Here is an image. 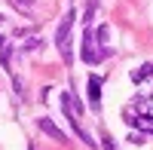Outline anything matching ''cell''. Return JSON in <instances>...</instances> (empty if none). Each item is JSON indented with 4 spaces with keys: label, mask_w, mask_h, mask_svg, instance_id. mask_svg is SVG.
Returning a JSON list of instances; mask_svg holds the SVG:
<instances>
[{
    "label": "cell",
    "mask_w": 153,
    "mask_h": 150,
    "mask_svg": "<svg viewBox=\"0 0 153 150\" xmlns=\"http://www.w3.org/2000/svg\"><path fill=\"white\" fill-rule=\"evenodd\" d=\"M107 37H110V28H107V25H101V28L95 31V40H98V46H101V49H104V43H107Z\"/></svg>",
    "instance_id": "7"
},
{
    "label": "cell",
    "mask_w": 153,
    "mask_h": 150,
    "mask_svg": "<svg viewBox=\"0 0 153 150\" xmlns=\"http://www.w3.org/2000/svg\"><path fill=\"white\" fill-rule=\"evenodd\" d=\"M74 19H76L74 9L65 12V19H61L58 31H55V46H58L61 58H65V65H71V61H74V52H71V28H74Z\"/></svg>",
    "instance_id": "1"
},
{
    "label": "cell",
    "mask_w": 153,
    "mask_h": 150,
    "mask_svg": "<svg viewBox=\"0 0 153 150\" xmlns=\"http://www.w3.org/2000/svg\"><path fill=\"white\" fill-rule=\"evenodd\" d=\"M86 89H89V104L98 110V107H101V77H98V74H92V77H89Z\"/></svg>",
    "instance_id": "3"
},
{
    "label": "cell",
    "mask_w": 153,
    "mask_h": 150,
    "mask_svg": "<svg viewBox=\"0 0 153 150\" xmlns=\"http://www.w3.org/2000/svg\"><path fill=\"white\" fill-rule=\"evenodd\" d=\"M101 147H104V150H117V144H113V138H110L107 132L101 135Z\"/></svg>",
    "instance_id": "10"
},
{
    "label": "cell",
    "mask_w": 153,
    "mask_h": 150,
    "mask_svg": "<svg viewBox=\"0 0 153 150\" xmlns=\"http://www.w3.org/2000/svg\"><path fill=\"white\" fill-rule=\"evenodd\" d=\"M3 43H6V40H3V37H0V46H3Z\"/></svg>",
    "instance_id": "14"
},
{
    "label": "cell",
    "mask_w": 153,
    "mask_h": 150,
    "mask_svg": "<svg viewBox=\"0 0 153 150\" xmlns=\"http://www.w3.org/2000/svg\"><path fill=\"white\" fill-rule=\"evenodd\" d=\"M37 126H40V129H43V132H46V135H49V138H52V141H61V144L68 141V135L61 132V129L55 126L52 120H46V117H40V123H37Z\"/></svg>",
    "instance_id": "4"
},
{
    "label": "cell",
    "mask_w": 153,
    "mask_h": 150,
    "mask_svg": "<svg viewBox=\"0 0 153 150\" xmlns=\"http://www.w3.org/2000/svg\"><path fill=\"white\" fill-rule=\"evenodd\" d=\"M37 46H40V40H37V37H31V40L25 43V52H31V49H37Z\"/></svg>",
    "instance_id": "13"
},
{
    "label": "cell",
    "mask_w": 153,
    "mask_h": 150,
    "mask_svg": "<svg viewBox=\"0 0 153 150\" xmlns=\"http://www.w3.org/2000/svg\"><path fill=\"white\" fill-rule=\"evenodd\" d=\"M28 150H34V147H28Z\"/></svg>",
    "instance_id": "16"
},
{
    "label": "cell",
    "mask_w": 153,
    "mask_h": 150,
    "mask_svg": "<svg viewBox=\"0 0 153 150\" xmlns=\"http://www.w3.org/2000/svg\"><path fill=\"white\" fill-rule=\"evenodd\" d=\"M147 77H153V65H141L138 71H132V80L135 83H144Z\"/></svg>",
    "instance_id": "6"
},
{
    "label": "cell",
    "mask_w": 153,
    "mask_h": 150,
    "mask_svg": "<svg viewBox=\"0 0 153 150\" xmlns=\"http://www.w3.org/2000/svg\"><path fill=\"white\" fill-rule=\"evenodd\" d=\"M9 58H12V52H9V46H6V49L0 46V65H3V68H9Z\"/></svg>",
    "instance_id": "9"
},
{
    "label": "cell",
    "mask_w": 153,
    "mask_h": 150,
    "mask_svg": "<svg viewBox=\"0 0 153 150\" xmlns=\"http://www.w3.org/2000/svg\"><path fill=\"white\" fill-rule=\"evenodd\" d=\"M12 89H16V95H19V98H25V86H22V80H19V77H12Z\"/></svg>",
    "instance_id": "11"
},
{
    "label": "cell",
    "mask_w": 153,
    "mask_h": 150,
    "mask_svg": "<svg viewBox=\"0 0 153 150\" xmlns=\"http://www.w3.org/2000/svg\"><path fill=\"white\" fill-rule=\"evenodd\" d=\"M129 141H132V144H144V132H132Z\"/></svg>",
    "instance_id": "12"
},
{
    "label": "cell",
    "mask_w": 153,
    "mask_h": 150,
    "mask_svg": "<svg viewBox=\"0 0 153 150\" xmlns=\"http://www.w3.org/2000/svg\"><path fill=\"white\" fill-rule=\"evenodd\" d=\"M0 22H3V16H0Z\"/></svg>",
    "instance_id": "15"
},
{
    "label": "cell",
    "mask_w": 153,
    "mask_h": 150,
    "mask_svg": "<svg viewBox=\"0 0 153 150\" xmlns=\"http://www.w3.org/2000/svg\"><path fill=\"white\" fill-rule=\"evenodd\" d=\"M95 46H98L95 43V34L86 31L83 34V61H86V65H98V61L107 55V49H95Z\"/></svg>",
    "instance_id": "2"
},
{
    "label": "cell",
    "mask_w": 153,
    "mask_h": 150,
    "mask_svg": "<svg viewBox=\"0 0 153 150\" xmlns=\"http://www.w3.org/2000/svg\"><path fill=\"white\" fill-rule=\"evenodd\" d=\"M95 6H98V0H89V6H86V12H83V22H86V25L92 22V16H95Z\"/></svg>",
    "instance_id": "8"
},
{
    "label": "cell",
    "mask_w": 153,
    "mask_h": 150,
    "mask_svg": "<svg viewBox=\"0 0 153 150\" xmlns=\"http://www.w3.org/2000/svg\"><path fill=\"white\" fill-rule=\"evenodd\" d=\"M132 126H135L138 132L150 135V132H153V114H150V110H141V114H135V123H132Z\"/></svg>",
    "instance_id": "5"
}]
</instances>
